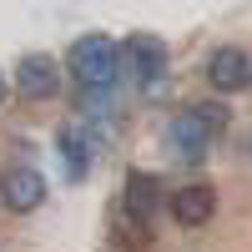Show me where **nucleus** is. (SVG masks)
<instances>
[{"label":"nucleus","instance_id":"7ed1b4c3","mask_svg":"<svg viewBox=\"0 0 252 252\" xmlns=\"http://www.w3.org/2000/svg\"><path fill=\"white\" fill-rule=\"evenodd\" d=\"M0 197H5L10 212H35V207L46 202V177H40L35 166H10V172L0 177Z\"/></svg>","mask_w":252,"mask_h":252},{"label":"nucleus","instance_id":"f257e3e1","mask_svg":"<svg viewBox=\"0 0 252 252\" xmlns=\"http://www.w3.org/2000/svg\"><path fill=\"white\" fill-rule=\"evenodd\" d=\"M116 66H121V51L111 35H81L71 46V76L81 86H111Z\"/></svg>","mask_w":252,"mask_h":252},{"label":"nucleus","instance_id":"f8f14e48","mask_svg":"<svg viewBox=\"0 0 252 252\" xmlns=\"http://www.w3.org/2000/svg\"><path fill=\"white\" fill-rule=\"evenodd\" d=\"M247 81H252V76H247Z\"/></svg>","mask_w":252,"mask_h":252},{"label":"nucleus","instance_id":"1a4fd4ad","mask_svg":"<svg viewBox=\"0 0 252 252\" xmlns=\"http://www.w3.org/2000/svg\"><path fill=\"white\" fill-rule=\"evenodd\" d=\"M126 212H136V217H152L157 207H161V182L152 177V172H131L126 177Z\"/></svg>","mask_w":252,"mask_h":252},{"label":"nucleus","instance_id":"423d86ee","mask_svg":"<svg viewBox=\"0 0 252 252\" xmlns=\"http://www.w3.org/2000/svg\"><path fill=\"white\" fill-rule=\"evenodd\" d=\"M217 212V192L207 182H192V187H182V192H172V217L182 227H202V222H212Z\"/></svg>","mask_w":252,"mask_h":252},{"label":"nucleus","instance_id":"9b49d317","mask_svg":"<svg viewBox=\"0 0 252 252\" xmlns=\"http://www.w3.org/2000/svg\"><path fill=\"white\" fill-rule=\"evenodd\" d=\"M0 101H5V76H0Z\"/></svg>","mask_w":252,"mask_h":252},{"label":"nucleus","instance_id":"6e6552de","mask_svg":"<svg viewBox=\"0 0 252 252\" xmlns=\"http://www.w3.org/2000/svg\"><path fill=\"white\" fill-rule=\"evenodd\" d=\"M56 141H61V157H66L71 177H86V166H91V152H96V136H91L81 121H66Z\"/></svg>","mask_w":252,"mask_h":252},{"label":"nucleus","instance_id":"f03ea898","mask_svg":"<svg viewBox=\"0 0 252 252\" xmlns=\"http://www.w3.org/2000/svg\"><path fill=\"white\" fill-rule=\"evenodd\" d=\"M217 136V126L202 116V106H192V111H182L172 126H166V141L177 146V152L187 157V161H202V152H207V141Z\"/></svg>","mask_w":252,"mask_h":252},{"label":"nucleus","instance_id":"39448f33","mask_svg":"<svg viewBox=\"0 0 252 252\" xmlns=\"http://www.w3.org/2000/svg\"><path fill=\"white\" fill-rule=\"evenodd\" d=\"M15 86H20V96L46 101V96L61 91V66H56L51 56H26V61H20V71H15Z\"/></svg>","mask_w":252,"mask_h":252},{"label":"nucleus","instance_id":"0eeeda50","mask_svg":"<svg viewBox=\"0 0 252 252\" xmlns=\"http://www.w3.org/2000/svg\"><path fill=\"white\" fill-rule=\"evenodd\" d=\"M247 76H252V61L237 46H222V51H212V61H207V81H212L217 91H242Z\"/></svg>","mask_w":252,"mask_h":252},{"label":"nucleus","instance_id":"9d476101","mask_svg":"<svg viewBox=\"0 0 252 252\" xmlns=\"http://www.w3.org/2000/svg\"><path fill=\"white\" fill-rule=\"evenodd\" d=\"M111 232H116V242L126 247V252H141V247H152V217H136V212H116V222H111Z\"/></svg>","mask_w":252,"mask_h":252},{"label":"nucleus","instance_id":"20e7f679","mask_svg":"<svg viewBox=\"0 0 252 252\" xmlns=\"http://www.w3.org/2000/svg\"><path fill=\"white\" fill-rule=\"evenodd\" d=\"M121 61H126V76H136L141 86H152V81H161V71H166V46L157 35H131Z\"/></svg>","mask_w":252,"mask_h":252}]
</instances>
